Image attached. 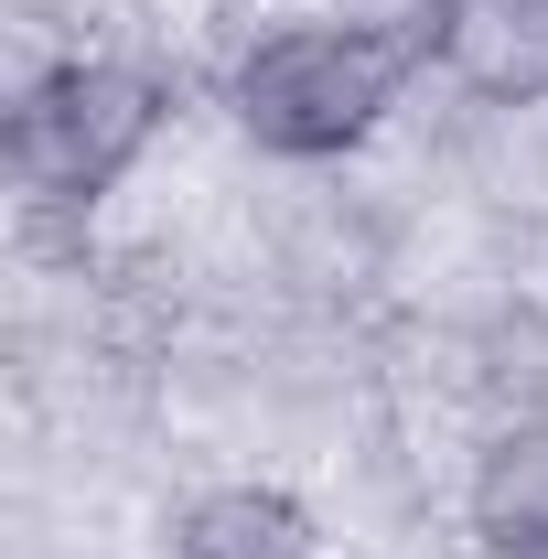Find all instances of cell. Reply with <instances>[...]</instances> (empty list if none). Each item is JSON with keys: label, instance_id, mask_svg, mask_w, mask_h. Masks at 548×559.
Wrapping results in <instances>:
<instances>
[{"label": "cell", "instance_id": "3", "mask_svg": "<svg viewBox=\"0 0 548 559\" xmlns=\"http://www.w3.org/2000/svg\"><path fill=\"white\" fill-rule=\"evenodd\" d=\"M463 516H474L484 559H548V419H516L474 452Z\"/></svg>", "mask_w": 548, "mask_h": 559}, {"label": "cell", "instance_id": "2", "mask_svg": "<svg viewBox=\"0 0 548 559\" xmlns=\"http://www.w3.org/2000/svg\"><path fill=\"white\" fill-rule=\"evenodd\" d=\"M172 119V75L162 66H130V55H65V66H44L22 97H11V183L33 194V205L55 215H86L108 205L119 183L140 173V151L162 140Z\"/></svg>", "mask_w": 548, "mask_h": 559}, {"label": "cell", "instance_id": "4", "mask_svg": "<svg viewBox=\"0 0 548 559\" xmlns=\"http://www.w3.org/2000/svg\"><path fill=\"white\" fill-rule=\"evenodd\" d=\"M441 66L463 75L484 108H538L548 97V0H463Z\"/></svg>", "mask_w": 548, "mask_h": 559}, {"label": "cell", "instance_id": "5", "mask_svg": "<svg viewBox=\"0 0 548 559\" xmlns=\"http://www.w3.org/2000/svg\"><path fill=\"white\" fill-rule=\"evenodd\" d=\"M172 559H323L312 506L279 485H215L172 516Z\"/></svg>", "mask_w": 548, "mask_h": 559}, {"label": "cell", "instance_id": "1", "mask_svg": "<svg viewBox=\"0 0 548 559\" xmlns=\"http://www.w3.org/2000/svg\"><path fill=\"white\" fill-rule=\"evenodd\" d=\"M430 66L398 11H355V22H290V33H259L237 75H226V108L237 130L259 140L270 162H344L366 151L377 119L398 108V86Z\"/></svg>", "mask_w": 548, "mask_h": 559}]
</instances>
